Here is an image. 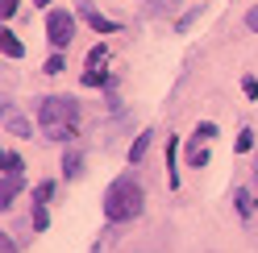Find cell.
Masks as SVG:
<instances>
[{"label":"cell","mask_w":258,"mask_h":253,"mask_svg":"<svg viewBox=\"0 0 258 253\" xmlns=\"http://www.w3.org/2000/svg\"><path fill=\"white\" fill-rule=\"evenodd\" d=\"M75 120H79V104L71 96H46L38 104V124H42V133L50 141H71Z\"/></svg>","instance_id":"cell-1"},{"label":"cell","mask_w":258,"mask_h":253,"mask_svg":"<svg viewBox=\"0 0 258 253\" xmlns=\"http://www.w3.org/2000/svg\"><path fill=\"white\" fill-rule=\"evenodd\" d=\"M142 199H146L142 187L125 175V179H117L104 191V216L108 220H134V216H142Z\"/></svg>","instance_id":"cell-2"},{"label":"cell","mask_w":258,"mask_h":253,"mask_svg":"<svg viewBox=\"0 0 258 253\" xmlns=\"http://www.w3.org/2000/svg\"><path fill=\"white\" fill-rule=\"evenodd\" d=\"M46 38H50L54 50L71 46V38H75V17H71L67 9H50V13H46Z\"/></svg>","instance_id":"cell-3"},{"label":"cell","mask_w":258,"mask_h":253,"mask_svg":"<svg viewBox=\"0 0 258 253\" xmlns=\"http://www.w3.org/2000/svg\"><path fill=\"white\" fill-rule=\"evenodd\" d=\"M79 17H84V21L96 29V34H117V21H108L104 13H100V9H92V5H84V9H79Z\"/></svg>","instance_id":"cell-4"},{"label":"cell","mask_w":258,"mask_h":253,"mask_svg":"<svg viewBox=\"0 0 258 253\" xmlns=\"http://www.w3.org/2000/svg\"><path fill=\"white\" fill-rule=\"evenodd\" d=\"M17 191H21V170H9V166H5V183H0V208H9V203L17 199Z\"/></svg>","instance_id":"cell-5"},{"label":"cell","mask_w":258,"mask_h":253,"mask_svg":"<svg viewBox=\"0 0 258 253\" xmlns=\"http://www.w3.org/2000/svg\"><path fill=\"white\" fill-rule=\"evenodd\" d=\"M5 124H9V133H17V137H34V129L25 124V116H21V112H13V108L5 112Z\"/></svg>","instance_id":"cell-6"},{"label":"cell","mask_w":258,"mask_h":253,"mask_svg":"<svg viewBox=\"0 0 258 253\" xmlns=\"http://www.w3.org/2000/svg\"><path fill=\"white\" fill-rule=\"evenodd\" d=\"M0 50H5L9 58H21V42L9 34V29H0Z\"/></svg>","instance_id":"cell-7"},{"label":"cell","mask_w":258,"mask_h":253,"mask_svg":"<svg viewBox=\"0 0 258 253\" xmlns=\"http://www.w3.org/2000/svg\"><path fill=\"white\" fill-rule=\"evenodd\" d=\"M167 179H171V187H179V170H175V137H167Z\"/></svg>","instance_id":"cell-8"},{"label":"cell","mask_w":258,"mask_h":253,"mask_svg":"<svg viewBox=\"0 0 258 253\" xmlns=\"http://www.w3.org/2000/svg\"><path fill=\"white\" fill-rule=\"evenodd\" d=\"M233 203H237V212H241V216H254V208H258L250 191H233Z\"/></svg>","instance_id":"cell-9"},{"label":"cell","mask_w":258,"mask_h":253,"mask_svg":"<svg viewBox=\"0 0 258 253\" xmlns=\"http://www.w3.org/2000/svg\"><path fill=\"white\" fill-rule=\"evenodd\" d=\"M146 146H150V133H142V137L134 141V150H129V162H142V154H146Z\"/></svg>","instance_id":"cell-10"},{"label":"cell","mask_w":258,"mask_h":253,"mask_svg":"<svg viewBox=\"0 0 258 253\" xmlns=\"http://www.w3.org/2000/svg\"><path fill=\"white\" fill-rule=\"evenodd\" d=\"M96 83H104V67H88L84 71V87H96Z\"/></svg>","instance_id":"cell-11"},{"label":"cell","mask_w":258,"mask_h":253,"mask_svg":"<svg viewBox=\"0 0 258 253\" xmlns=\"http://www.w3.org/2000/svg\"><path fill=\"white\" fill-rule=\"evenodd\" d=\"M213 137H217V124H213V120H204L200 129H196V146H200V141H213Z\"/></svg>","instance_id":"cell-12"},{"label":"cell","mask_w":258,"mask_h":253,"mask_svg":"<svg viewBox=\"0 0 258 253\" xmlns=\"http://www.w3.org/2000/svg\"><path fill=\"white\" fill-rule=\"evenodd\" d=\"M50 191H54L50 183H38V191H34V203H38V208H46V199H50Z\"/></svg>","instance_id":"cell-13"},{"label":"cell","mask_w":258,"mask_h":253,"mask_svg":"<svg viewBox=\"0 0 258 253\" xmlns=\"http://www.w3.org/2000/svg\"><path fill=\"white\" fill-rule=\"evenodd\" d=\"M104 58H108V50H104V46H96V50L88 54V67H104Z\"/></svg>","instance_id":"cell-14"},{"label":"cell","mask_w":258,"mask_h":253,"mask_svg":"<svg viewBox=\"0 0 258 253\" xmlns=\"http://www.w3.org/2000/svg\"><path fill=\"white\" fill-rule=\"evenodd\" d=\"M241 91H246V96L254 100V96H258V79H254V75H246V79H241Z\"/></svg>","instance_id":"cell-15"},{"label":"cell","mask_w":258,"mask_h":253,"mask_svg":"<svg viewBox=\"0 0 258 253\" xmlns=\"http://www.w3.org/2000/svg\"><path fill=\"white\" fill-rule=\"evenodd\" d=\"M79 162H84L79 154H67V162H62V166H67V175H79Z\"/></svg>","instance_id":"cell-16"},{"label":"cell","mask_w":258,"mask_h":253,"mask_svg":"<svg viewBox=\"0 0 258 253\" xmlns=\"http://www.w3.org/2000/svg\"><path fill=\"white\" fill-rule=\"evenodd\" d=\"M58 71H62V58L50 54V58H46V75H58Z\"/></svg>","instance_id":"cell-17"},{"label":"cell","mask_w":258,"mask_h":253,"mask_svg":"<svg viewBox=\"0 0 258 253\" xmlns=\"http://www.w3.org/2000/svg\"><path fill=\"white\" fill-rule=\"evenodd\" d=\"M191 166H196V170H200V166H208V154H204L200 146H196V150H191Z\"/></svg>","instance_id":"cell-18"},{"label":"cell","mask_w":258,"mask_h":253,"mask_svg":"<svg viewBox=\"0 0 258 253\" xmlns=\"http://www.w3.org/2000/svg\"><path fill=\"white\" fill-rule=\"evenodd\" d=\"M34 228H38V232L46 228V208H38V203H34Z\"/></svg>","instance_id":"cell-19"},{"label":"cell","mask_w":258,"mask_h":253,"mask_svg":"<svg viewBox=\"0 0 258 253\" xmlns=\"http://www.w3.org/2000/svg\"><path fill=\"white\" fill-rule=\"evenodd\" d=\"M17 13V0H0V17H13Z\"/></svg>","instance_id":"cell-20"},{"label":"cell","mask_w":258,"mask_h":253,"mask_svg":"<svg viewBox=\"0 0 258 253\" xmlns=\"http://www.w3.org/2000/svg\"><path fill=\"white\" fill-rule=\"evenodd\" d=\"M250 146H254V133L246 129V133H241V137H237V150H250Z\"/></svg>","instance_id":"cell-21"},{"label":"cell","mask_w":258,"mask_h":253,"mask_svg":"<svg viewBox=\"0 0 258 253\" xmlns=\"http://www.w3.org/2000/svg\"><path fill=\"white\" fill-rule=\"evenodd\" d=\"M246 25H250V29H254V34H258V5H254V9L246 13Z\"/></svg>","instance_id":"cell-22"},{"label":"cell","mask_w":258,"mask_h":253,"mask_svg":"<svg viewBox=\"0 0 258 253\" xmlns=\"http://www.w3.org/2000/svg\"><path fill=\"white\" fill-rule=\"evenodd\" d=\"M0 253H17V245H13L9 236H0Z\"/></svg>","instance_id":"cell-23"},{"label":"cell","mask_w":258,"mask_h":253,"mask_svg":"<svg viewBox=\"0 0 258 253\" xmlns=\"http://www.w3.org/2000/svg\"><path fill=\"white\" fill-rule=\"evenodd\" d=\"M150 5H154V9H171L175 0H150Z\"/></svg>","instance_id":"cell-24"},{"label":"cell","mask_w":258,"mask_h":253,"mask_svg":"<svg viewBox=\"0 0 258 253\" xmlns=\"http://www.w3.org/2000/svg\"><path fill=\"white\" fill-rule=\"evenodd\" d=\"M34 5H50V0H34Z\"/></svg>","instance_id":"cell-25"}]
</instances>
